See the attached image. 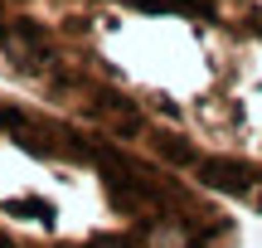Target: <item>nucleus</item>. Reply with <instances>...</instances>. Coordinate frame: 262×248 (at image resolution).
Instances as JSON below:
<instances>
[{"label": "nucleus", "instance_id": "obj_2", "mask_svg": "<svg viewBox=\"0 0 262 248\" xmlns=\"http://www.w3.org/2000/svg\"><path fill=\"white\" fill-rule=\"evenodd\" d=\"M248 200H253V204H257V210H262V180H257V190H253V195H248Z\"/></svg>", "mask_w": 262, "mask_h": 248}, {"label": "nucleus", "instance_id": "obj_1", "mask_svg": "<svg viewBox=\"0 0 262 248\" xmlns=\"http://www.w3.org/2000/svg\"><path fill=\"white\" fill-rule=\"evenodd\" d=\"M194 175L204 185H219V190H233V195H253L257 190V180H262V171L253 161H243V156H233V151H219V156H199L194 161Z\"/></svg>", "mask_w": 262, "mask_h": 248}]
</instances>
